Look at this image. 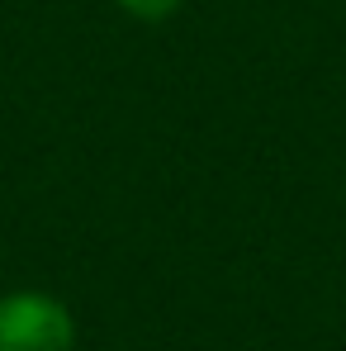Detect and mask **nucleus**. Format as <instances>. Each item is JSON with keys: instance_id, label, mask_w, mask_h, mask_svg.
Masks as SVG:
<instances>
[{"instance_id": "obj_1", "label": "nucleus", "mask_w": 346, "mask_h": 351, "mask_svg": "<svg viewBox=\"0 0 346 351\" xmlns=\"http://www.w3.org/2000/svg\"><path fill=\"white\" fill-rule=\"evenodd\" d=\"M76 323L53 294H5L0 299V351H71Z\"/></svg>"}, {"instance_id": "obj_2", "label": "nucleus", "mask_w": 346, "mask_h": 351, "mask_svg": "<svg viewBox=\"0 0 346 351\" xmlns=\"http://www.w3.org/2000/svg\"><path fill=\"white\" fill-rule=\"evenodd\" d=\"M133 19H166V14H175V5L180 0H119Z\"/></svg>"}]
</instances>
